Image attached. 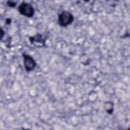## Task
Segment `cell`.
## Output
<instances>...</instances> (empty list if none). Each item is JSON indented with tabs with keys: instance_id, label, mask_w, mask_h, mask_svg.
I'll use <instances>...</instances> for the list:
<instances>
[{
	"instance_id": "7a4b0ae2",
	"label": "cell",
	"mask_w": 130,
	"mask_h": 130,
	"mask_svg": "<svg viewBox=\"0 0 130 130\" xmlns=\"http://www.w3.org/2000/svg\"><path fill=\"white\" fill-rule=\"evenodd\" d=\"M18 10L20 14L28 18L33 17L35 13L33 6L30 4L26 2L22 3L19 6Z\"/></svg>"
},
{
	"instance_id": "3957f363",
	"label": "cell",
	"mask_w": 130,
	"mask_h": 130,
	"mask_svg": "<svg viewBox=\"0 0 130 130\" xmlns=\"http://www.w3.org/2000/svg\"><path fill=\"white\" fill-rule=\"evenodd\" d=\"M23 58L24 60V66L27 72H30L34 70L37 66V63L32 56L23 53Z\"/></svg>"
},
{
	"instance_id": "277c9868",
	"label": "cell",
	"mask_w": 130,
	"mask_h": 130,
	"mask_svg": "<svg viewBox=\"0 0 130 130\" xmlns=\"http://www.w3.org/2000/svg\"><path fill=\"white\" fill-rule=\"evenodd\" d=\"M30 41L32 43H34V42L37 43H42V41H44L42 37V35H37L35 36H34L31 38H30Z\"/></svg>"
},
{
	"instance_id": "5b68a950",
	"label": "cell",
	"mask_w": 130,
	"mask_h": 130,
	"mask_svg": "<svg viewBox=\"0 0 130 130\" xmlns=\"http://www.w3.org/2000/svg\"><path fill=\"white\" fill-rule=\"evenodd\" d=\"M7 5L8 6H9V7H14L16 6V4L12 1H8L7 2Z\"/></svg>"
},
{
	"instance_id": "6da1fadb",
	"label": "cell",
	"mask_w": 130,
	"mask_h": 130,
	"mask_svg": "<svg viewBox=\"0 0 130 130\" xmlns=\"http://www.w3.org/2000/svg\"><path fill=\"white\" fill-rule=\"evenodd\" d=\"M74 16L67 11H63L58 16V23L62 27H66L70 25L74 21Z\"/></svg>"
},
{
	"instance_id": "8992f818",
	"label": "cell",
	"mask_w": 130,
	"mask_h": 130,
	"mask_svg": "<svg viewBox=\"0 0 130 130\" xmlns=\"http://www.w3.org/2000/svg\"><path fill=\"white\" fill-rule=\"evenodd\" d=\"M4 32H5L4 31L3 29H1V39L3 38V37L5 35Z\"/></svg>"
}]
</instances>
